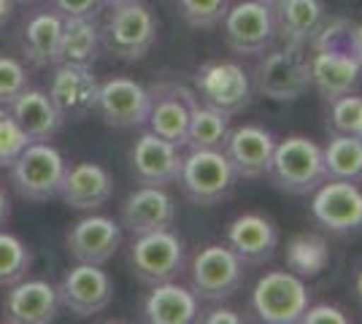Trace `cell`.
I'll list each match as a JSON object with an SVG mask.
<instances>
[{
  "mask_svg": "<svg viewBox=\"0 0 362 324\" xmlns=\"http://www.w3.org/2000/svg\"><path fill=\"white\" fill-rule=\"evenodd\" d=\"M181 195L200 208H214L233 198L238 173L227 160L225 149H189L179 170Z\"/></svg>",
  "mask_w": 362,
  "mask_h": 324,
  "instance_id": "obj_1",
  "label": "cell"
},
{
  "mask_svg": "<svg viewBox=\"0 0 362 324\" xmlns=\"http://www.w3.org/2000/svg\"><path fill=\"white\" fill-rule=\"evenodd\" d=\"M252 87L257 95L276 100V103H292L311 90V68L305 57V47L295 44H273L259 54Z\"/></svg>",
  "mask_w": 362,
  "mask_h": 324,
  "instance_id": "obj_2",
  "label": "cell"
},
{
  "mask_svg": "<svg viewBox=\"0 0 362 324\" xmlns=\"http://www.w3.org/2000/svg\"><path fill=\"white\" fill-rule=\"evenodd\" d=\"M268 179L276 189L287 195H311L322 181H327L322 146L305 136H289V138L276 140Z\"/></svg>",
  "mask_w": 362,
  "mask_h": 324,
  "instance_id": "obj_3",
  "label": "cell"
},
{
  "mask_svg": "<svg viewBox=\"0 0 362 324\" xmlns=\"http://www.w3.org/2000/svg\"><path fill=\"white\" fill-rule=\"evenodd\" d=\"M160 22L144 0L111 6L106 25L100 30L103 47L122 62H138L151 52Z\"/></svg>",
  "mask_w": 362,
  "mask_h": 324,
  "instance_id": "obj_4",
  "label": "cell"
},
{
  "mask_svg": "<svg viewBox=\"0 0 362 324\" xmlns=\"http://www.w3.org/2000/svg\"><path fill=\"white\" fill-rule=\"evenodd\" d=\"M249 306L259 322L265 324H298L311 306V289L305 278L292 270H268L257 278Z\"/></svg>",
  "mask_w": 362,
  "mask_h": 324,
  "instance_id": "obj_5",
  "label": "cell"
},
{
  "mask_svg": "<svg viewBox=\"0 0 362 324\" xmlns=\"http://www.w3.org/2000/svg\"><path fill=\"white\" fill-rule=\"evenodd\" d=\"M246 263L227 246L209 244L195 254L189 265V289L203 303H225L243 287Z\"/></svg>",
  "mask_w": 362,
  "mask_h": 324,
  "instance_id": "obj_6",
  "label": "cell"
},
{
  "mask_svg": "<svg viewBox=\"0 0 362 324\" xmlns=\"http://www.w3.org/2000/svg\"><path fill=\"white\" fill-rule=\"evenodd\" d=\"M195 95L203 106L216 108L227 116L243 114L255 97L252 73L235 60L203 62L195 71Z\"/></svg>",
  "mask_w": 362,
  "mask_h": 324,
  "instance_id": "obj_7",
  "label": "cell"
},
{
  "mask_svg": "<svg viewBox=\"0 0 362 324\" xmlns=\"http://www.w3.org/2000/svg\"><path fill=\"white\" fill-rule=\"evenodd\" d=\"M127 263L133 276L146 287L173 281L187 268V244L179 232H173V227L133 235Z\"/></svg>",
  "mask_w": 362,
  "mask_h": 324,
  "instance_id": "obj_8",
  "label": "cell"
},
{
  "mask_svg": "<svg viewBox=\"0 0 362 324\" xmlns=\"http://www.w3.org/2000/svg\"><path fill=\"white\" fill-rule=\"evenodd\" d=\"M65 160L46 140H33L25 152L11 162V184L16 192L33 203L52 200L60 195L62 176H65Z\"/></svg>",
  "mask_w": 362,
  "mask_h": 324,
  "instance_id": "obj_9",
  "label": "cell"
},
{
  "mask_svg": "<svg viewBox=\"0 0 362 324\" xmlns=\"http://www.w3.org/2000/svg\"><path fill=\"white\" fill-rule=\"evenodd\" d=\"M222 32L230 52L243 54V57H257L265 49H271L276 38V19H273V6L262 0H241L230 3L225 19H222Z\"/></svg>",
  "mask_w": 362,
  "mask_h": 324,
  "instance_id": "obj_10",
  "label": "cell"
},
{
  "mask_svg": "<svg viewBox=\"0 0 362 324\" xmlns=\"http://www.w3.org/2000/svg\"><path fill=\"white\" fill-rule=\"evenodd\" d=\"M311 216L330 235H360L362 232V189L360 184L327 179L311 192Z\"/></svg>",
  "mask_w": 362,
  "mask_h": 324,
  "instance_id": "obj_11",
  "label": "cell"
},
{
  "mask_svg": "<svg viewBox=\"0 0 362 324\" xmlns=\"http://www.w3.org/2000/svg\"><path fill=\"white\" fill-rule=\"evenodd\" d=\"M60 306L71 311L78 319H90L103 313L114 300V281L103 270V265L78 263L71 268L57 287Z\"/></svg>",
  "mask_w": 362,
  "mask_h": 324,
  "instance_id": "obj_12",
  "label": "cell"
},
{
  "mask_svg": "<svg viewBox=\"0 0 362 324\" xmlns=\"http://www.w3.org/2000/svg\"><path fill=\"white\" fill-rule=\"evenodd\" d=\"M149 108L151 92L144 84H138L127 76H114L100 81L95 111L100 114V119L108 127H119V130L144 127L149 119Z\"/></svg>",
  "mask_w": 362,
  "mask_h": 324,
  "instance_id": "obj_13",
  "label": "cell"
},
{
  "mask_svg": "<svg viewBox=\"0 0 362 324\" xmlns=\"http://www.w3.org/2000/svg\"><path fill=\"white\" fill-rule=\"evenodd\" d=\"M151 92V108H149V124L151 133H157L160 138L170 140L176 146L187 143V127L192 108L197 106L195 90L176 84V81H160L149 87Z\"/></svg>",
  "mask_w": 362,
  "mask_h": 324,
  "instance_id": "obj_14",
  "label": "cell"
},
{
  "mask_svg": "<svg viewBox=\"0 0 362 324\" xmlns=\"http://www.w3.org/2000/svg\"><path fill=\"white\" fill-rule=\"evenodd\" d=\"M181 146L160 138L157 133H141L130 149V173L138 186H170L176 184L181 170Z\"/></svg>",
  "mask_w": 362,
  "mask_h": 324,
  "instance_id": "obj_15",
  "label": "cell"
},
{
  "mask_svg": "<svg viewBox=\"0 0 362 324\" xmlns=\"http://www.w3.org/2000/svg\"><path fill=\"white\" fill-rule=\"evenodd\" d=\"M276 136L262 124H238L230 127L225 140V155L233 162V168L238 173V179H262L268 176L276 149Z\"/></svg>",
  "mask_w": 362,
  "mask_h": 324,
  "instance_id": "obj_16",
  "label": "cell"
},
{
  "mask_svg": "<svg viewBox=\"0 0 362 324\" xmlns=\"http://www.w3.org/2000/svg\"><path fill=\"white\" fill-rule=\"evenodd\" d=\"M119 224L130 235L170 230L176 224V200L165 186H138L122 203Z\"/></svg>",
  "mask_w": 362,
  "mask_h": 324,
  "instance_id": "obj_17",
  "label": "cell"
},
{
  "mask_svg": "<svg viewBox=\"0 0 362 324\" xmlns=\"http://www.w3.org/2000/svg\"><path fill=\"white\" fill-rule=\"evenodd\" d=\"M279 224L273 222L268 214L259 211H246V214L235 216L227 224L225 244L246 265H265L276 257L279 248Z\"/></svg>",
  "mask_w": 362,
  "mask_h": 324,
  "instance_id": "obj_18",
  "label": "cell"
},
{
  "mask_svg": "<svg viewBox=\"0 0 362 324\" xmlns=\"http://www.w3.org/2000/svg\"><path fill=\"white\" fill-rule=\"evenodd\" d=\"M65 246L76 263L106 265L122 246V224L111 216H84L68 230Z\"/></svg>",
  "mask_w": 362,
  "mask_h": 324,
  "instance_id": "obj_19",
  "label": "cell"
},
{
  "mask_svg": "<svg viewBox=\"0 0 362 324\" xmlns=\"http://www.w3.org/2000/svg\"><path fill=\"white\" fill-rule=\"evenodd\" d=\"M60 316V294L49 281H16L3 300V319L11 324H49Z\"/></svg>",
  "mask_w": 362,
  "mask_h": 324,
  "instance_id": "obj_20",
  "label": "cell"
},
{
  "mask_svg": "<svg viewBox=\"0 0 362 324\" xmlns=\"http://www.w3.org/2000/svg\"><path fill=\"white\" fill-rule=\"evenodd\" d=\"M60 198L74 211H98L114 198V179L98 162H76L65 168Z\"/></svg>",
  "mask_w": 362,
  "mask_h": 324,
  "instance_id": "obj_21",
  "label": "cell"
},
{
  "mask_svg": "<svg viewBox=\"0 0 362 324\" xmlns=\"http://www.w3.org/2000/svg\"><path fill=\"white\" fill-rule=\"evenodd\" d=\"M98 90H100V81L95 78L92 68L57 62L52 84H49V97L60 108L62 116H84L87 111L95 108Z\"/></svg>",
  "mask_w": 362,
  "mask_h": 324,
  "instance_id": "obj_22",
  "label": "cell"
},
{
  "mask_svg": "<svg viewBox=\"0 0 362 324\" xmlns=\"http://www.w3.org/2000/svg\"><path fill=\"white\" fill-rule=\"evenodd\" d=\"M327 16L330 11L325 0H281L273 6L276 38L295 47H308Z\"/></svg>",
  "mask_w": 362,
  "mask_h": 324,
  "instance_id": "obj_23",
  "label": "cell"
},
{
  "mask_svg": "<svg viewBox=\"0 0 362 324\" xmlns=\"http://www.w3.org/2000/svg\"><path fill=\"white\" fill-rule=\"evenodd\" d=\"M200 316L197 294L173 281L154 284L151 292L144 297V319L151 324H192Z\"/></svg>",
  "mask_w": 362,
  "mask_h": 324,
  "instance_id": "obj_24",
  "label": "cell"
},
{
  "mask_svg": "<svg viewBox=\"0 0 362 324\" xmlns=\"http://www.w3.org/2000/svg\"><path fill=\"white\" fill-rule=\"evenodd\" d=\"M308 68H311V87L332 103L335 97L346 92H354L360 84L362 62L349 54H332V52H314L308 57Z\"/></svg>",
  "mask_w": 362,
  "mask_h": 324,
  "instance_id": "obj_25",
  "label": "cell"
},
{
  "mask_svg": "<svg viewBox=\"0 0 362 324\" xmlns=\"http://www.w3.org/2000/svg\"><path fill=\"white\" fill-rule=\"evenodd\" d=\"M8 108H11L14 122L28 133L30 140H52L65 122L60 108L52 103L49 92H44V90H30L28 87Z\"/></svg>",
  "mask_w": 362,
  "mask_h": 324,
  "instance_id": "obj_26",
  "label": "cell"
},
{
  "mask_svg": "<svg viewBox=\"0 0 362 324\" xmlns=\"http://www.w3.org/2000/svg\"><path fill=\"white\" fill-rule=\"evenodd\" d=\"M100 52V30L90 16H62V35L57 62L92 68Z\"/></svg>",
  "mask_w": 362,
  "mask_h": 324,
  "instance_id": "obj_27",
  "label": "cell"
},
{
  "mask_svg": "<svg viewBox=\"0 0 362 324\" xmlns=\"http://www.w3.org/2000/svg\"><path fill=\"white\" fill-rule=\"evenodd\" d=\"M62 35V16L57 11H44L35 14L25 25V57L35 65V68H49L57 65V49H60Z\"/></svg>",
  "mask_w": 362,
  "mask_h": 324,
  "instance_id": "obj_28",
  "label": "cell"
},
{
  "mask_svg": "<svg viewBox=\"0 0 362 324\" xmlns=\"http://www.w3.org/2000/svg\"><path fill=\"white\" fill-rule=\"evenodd\" d=\"M284 263L300 278H317L330 265V244L319 232H298L287 241L284 248Z\"/></svg>",
  "mask_w": 362,
  "mask_h": 324,
  "instance_id": "obj_29",
  "label": "cell"
},
{
  "mask_svg": "<svg viewBox=\"0 0 362 324\" xmlns=\"http://www.w3.org/2000/svg\"><path fill=\"white\" fill-rule=\"evenodd\" d=\"M325 152V168L327 179H341L351 184H362V140L346 133H332Z\"/></svg>",
  "mask_w": 362,
  "mask_h": 324,
  "instance_id": "obj_30",
  "label": "cell"
},
{
  "mask_svg": "<svg viewBox=\"0 0 362 324\" xmlns=\"http://www.w3.org/2000/svg\"><path fill=\"white\" fill-rule=\"evenodd\" d=\"M230 133V116L211 106H203L197 100L187 127V143L189 149H222Z\"/></svg>",
  "mask_w": 362,
  "mask_h": 324,
  "instance_id": "obj_31",
  "label": "cell"
},
{
  "mask_svg": "<svg viewBox=\"0 0 362 324\" xmlns=\"http://www.w3.org/2000/svg\"><path fill=\"white\" fill-rule=\"evenodd\" d=\"M311 52H332V54H349L362 62L360 44H357V22L346 16H327V22L319 28L314 41L308 44Z\"/></svg>",
  "mask_w": 362,
  "mask_h": 324,
  "instance_id": "obj_32",
  "label": "cell"
},
{
  "mask_svg": "<svg viewBox=\"0 0 362 324\" xmlns=\"http://www.w3.org/2000/svg\"><path fill=\"white\" fill-rule=\"evenodd\" d=\"M33 268V251L22 238L0 230V287H14L28 278Z\"/></svg>",
  "mask_w": 362,
  "mask_h": 324,
  "instance_id": "obj_33",
  "label": "cell"
},
{
  "mask_svg": "<svg viewBox=\"0 0 362 324\" xmlns=\"http://www.w3.org/2000/svg\"><path fill=\"white\" fill-rule=\"evenodd\" d=\"M230 0H176V11L179 16L195 30H211L216 25H222Z\"/></svg>",
  "mask_w": 362,
  "mask_h": 324,
  "instance_id": "obj_34",
  "label": "cell"
},
{
  "mask_svg": "<svg viewBox=\"0 0 362 324\" xmlns=\"http://www.w3.org/2000/svg\"><path fill=\"white\" fill-rule=\"evenodd\" d=\"M360 119H362V95L346 92V95H341V97H335V100L330 103L332 133H346V136H354Z\"/></svg>",
  "mask_w": 362,
  "mask_h": 324,
  "instance_id": "obj_35",
  "label": "cell"
},
{
  "mask_svg": "<svg viewBox=\"0 0 362 324\" xmlns=\"http://www.w3.org/2000/svg\"><path fill=\"white\" fill-rule=\"evenodd\" d=\"M30 87L25 65L14 57H0V106H11L19 95Z\"/></svg>",
  "mask_w": 362,
  "mask_h": 324,
  "instance_id": "obj_36",
  "label": "cell"
},
{
  "mask_svg": "<svg viewBox=\"0 0 362 324\" xmlns=\"http://www.w3.org/2000/svg\"><path fill=\"white\" fill-rule=\"evenodd\" d=\"M33 143L28 133L14 122V116L0 122V168H11L16 157L25 152V146Z\"/></svg>",
  "mask_w": 362,
  "mask_h": 324,
  "instance_id": "obj_37",
  "label": "cell"
},
{
  "mask_svg": "<svg viewBox=\"0 0 362 324\" xmlns=\"http://www.w3.org/2000/svg\"><path fill=\"white\" fill-rule=\"evenodd\" d=\"M300 324H349V316L344 308L330 306V303H317V306H308L303 313Z\"/></svg>",
  "mask_w": 362,
  "mask_h": 324,
  "instance_id": "obj_38",
  "label": "cell"
},
{
  "mask_svg": "<svg viewBox=\"0 0 362 324\" xmlns=\"http://www.w3.org/2000/svg\"><path fill=\"white\" fill-rule=\"evenodd\" d=\"M54 3V11L60 16H95L100 14L103 8V0H52Z\"/></svg>",
  "mask_w": 362,
  "mask_h": 324,
  "instance_id": "obj_39",
  "label": "cell"
},
{
  "mask_svg": "<svg viewBox=\"0 0 362 324\" xmlns=\"http://www.w3.org/2000/svg\"><path fill=\"white\" fill-rule=\"evenodd\" d=\"M200 322H206V324H222V322H227V324H238V322H243L241 316L235 313L233 308H225V306H219L216 303V308H211V311H206V316H197Z\"/></svg>",
  "mask_w": 362,
  "mask_h": 324,
  "instance_id": "obj_40",
  "label": "cell"
},
{
  "mask_svg": "<svg viewBox=\"0 0 362 324\" xmlns=\"http://www.w3.org/2000/svg\"><path fill=\"white\" fill-rule=\"evenodd\" d=\"M8 219H11V203H8V195H6V189L0 186V230L8 224Z\"/></svg>",
  "mask_w": 362,
  "mask_h": 324,
  "instance_id": "obj_41",
  "label": "cell"
},
{
  "mask_svg": "<svg viewBox=\"0 0 362 324\" xmlns=\"http://www.w3.org/2000/svg\"><path fill=\"white\" fill-rule=\"evenodd\" d=\"M8 16H11V0H0V30L6 28Z\"/></svg>",
  "mask_w": 362,
  "mask_h": 324,
  "instance_id": "obj_42",
  "label": "cell"
},
{
  "mask_svg": "<svg viewBox=\"0 0 362 324\" xmlns=\"http://www.w3.org/2000/svg\"><path fill=\"white\" fill-rule=\"evenodd\" d=\"M354 292H357V297H360L362 303V268L357 270V278H354Z\"/></svg>",
  "mask_w": 362,
  "mask_h": 324,
  "instance_id": "obj_43",
  "label": "cell"
},
{
  "mask_svg": "<svg viewBox=\"0 0 362 324\" xmlns=\"http://www.w3.org/2000/svg\"><path fill=\"white\" fill-rule=\"evenodd\" d=\"M122 3H133V0H103V6H108V8L111 6H122Z\"/></svg>",
  "mask_w": 362,
  "mask_h": 324,
  "instance_id": "obj_44",
  "label": "cell"
},
{
  "mask_svg": "<svg viewBox=\"0 0 362 324\" xmlns=\"http://www.w3.org/2000/svg\"><path fill=\"white\" fill-rule=\"evenodd\" d=\"M357 44H360V54H362V19L357 22Z\"/></svg>",
  "mask_w": 362,
  "mask_h": 324,
  "instance_id": "obj_45",
  "label": "cell"
},
{
  "mask_svg": "<svg viewBox=\"0 0 362 324\" xmlns=\"http://www.w3.org/2000/svg\"><path fill=\"white\" fill-rule=\"evenodd\" d=\"M8 116H11V111H8L6 106H0V122H3V119H8Z\"/></svg>",
  "mask_w": 362,
  "mask_h": 324,
  "instance_id": "obj_46",
  "label": "cell"
},
{
  "mask_svg": "<svg viewBox=\"0 0 362 324\" xmlns=\"http://www.w3.org/2000/svg\"><path fill=\"white\" fill-rule=\"evenodd\" d=\"M354 136H357V138L362 140V119H360V124H357V133H354Z\"/></svg>",
  "mask_w": 362,
  "mask_h": 324,
  "instance_id": "obj_47",
  "label": "cell"
},
{
  "mask_svg": "<svg viewBox=\"0 0 362 324\" xmlns=\"http://www.w3.org/2000/svg\"><path fill=\"white\" fill-rule=\"evenodd\" d=\"M262 3H268V6H276V3H281V0H262Z\"/></svg>",
  "mask_w": 362,
  "mask_h": 324,
  "instance_id": "obj_48",
  "label": "cell"
},
{
  "mask_svg": "<svg viewBox=\"0 0 362 324\" xmlns=\"http://www.w3.org/2000/svg\"><path fill=\"white\" fill-rule=\"evenodd\" d=\"M22 3H30V0H22Z\"/></svg>",
  "mask_w": 362,
  "mask_h": 324,
  "instance_id": "obj_49",
  "label": "cell"
}]
</instances>
